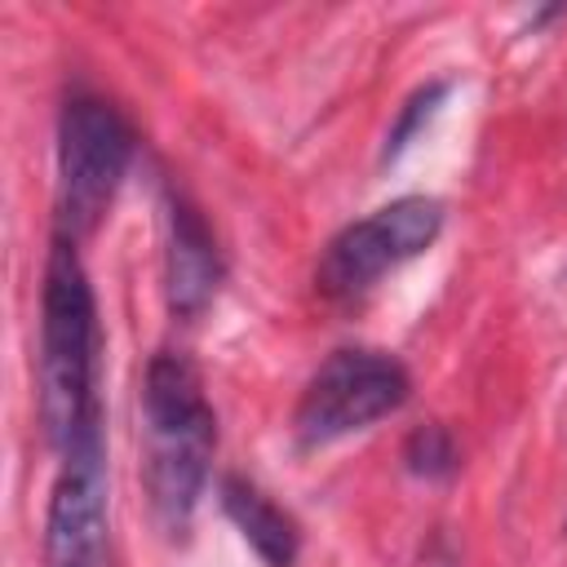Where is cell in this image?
<instances>
[{"label":"cell","instance_id":"1","mask_svg":"<svg viewBox=\"0 0 567 567\" xmlns=\"http://www.w3.org/2000/svg\"><path fill=\"white\" fill-rule=\"evenodd\" d=\"M102 328L89 270L71 239L53 235L40 288V416L62 461L102 447Z\"/></svg>","mask_w":567,"mask_h":567},{"label":"cell","instance_id":"2","mask_svg":"<svg viewBox=\"0 0 567 567\" xmlns=\"http://www.w3.org/2000/svg\"><path fill=\"white\" fill-rule=\"evenodd\" d=\"M142 430H146V492L155 518L164 523L168 536H182L204 496L217 447V412L190 359L159 350L146 363Z\"/></svg>","mask_w":567,"mask_h":567},{"label":"cell","instance_id":"3","mask_svg":"<svg viewBox=\"0 0 567 567\" xmlns=\"http://www.w3.org/2000/svg\"><path fill=\"white\" fill-rule=\"evenodd\" d=\"M133 164V124L97 93H71L58 111V235L89 239Z\"/></svg>","mask_w":567,"mask_h":567},{"label":"cell","instance_id":"4","mask_svg":"<svg viewBox=\"0 0 567 567\" xmlns=\"http://www.w3.org/2000/svg\"><path fill=\"white\" fill-rule=\"evenodd\" d=\"M408 394H412V377L394 354L372 346L332 350L297 399L292 434L301 447H328L399 412Z\"/></svg>","mask_w":567,"mask_h":567},{"label":"cell","instance_id":"5","mask_svg":"<svg viewBox=\"0 0 567 567\" xmlns=\"http://www.w3.org/2000/svg\"><path fill=\"white\" fill-rule=\"evenodd\" d=\"M443 230V204L434 195H403L394 204H381L377 213L350 221L337 230L319 257L315 284L323 297L350 301L377 288L390 270L421 257Z\"/></svg>","mask_w":567,"mask_h":567},{"label":"cell","instance_id":"6","mask_svg":"<svg viewBox=\"0 0 567 567\" xmlns=\"http://www.w3.org/2000/svg\"><path fill=\"white\" fill-rule=\"evenodd\" d=\"M106 452L62 461L44 514V567H106Z\"/></svg>","mask_w":567,"mask_h":567},{"label":"cell","instance_id":"7","mask_svg":"<svg viewBox=\"0 0 567 567\" xmlns=\"http://www.w3.org/2000/svg\"><path fill=\"white\" fill-rule=\"evenodd\" d=\"M221 284V252L195 204L182 195L168 199V248H164V288L177 319H199Z\"/></svg>","mask_w":567,"mask_h":567},{"label":"cell","instance_id":"8","mask_svg":"<svg viewBox=\"0 0 567 567\" xmlns=\"http://www.w3.org/2000/svg\"><path fill=\"white\" fill-rule=\"evenodd\" d=\"M221 509L226 518L239 527V536L252 545V554L266 563V567H292L297 554H301V532L292 523L288 509H279L257 483L239 478V474H226L221 487Z\"/></svg>","mask_w":567,"mask_h":567},{"label":"cell","instance_id":"9","mask_svg":"<svg viewBox=\"0 0 567 567\" xmlns=\"http://www.w3.org/2000/svg\"><path fill=\"white\" fill-rule=\"evenodd\" d=\"M403 461H408V470L421 474V478H443V474L456 470V443H452V434H447L443 425H421V430L408 439Z\"/></svg>","mask_w":567,"mask_h":567},{"label":"cell","instance_id":"10","mask_svg":"<svg viewBox=\"0 0 567 567\" xmlns=\"http://www.w3.org/2000/svg\"><path fill=\"white\" fill-rule=\"evenodd\" d=\"M443 93H447V84L439 80V84H425L408 106H403V115H399V124L390 128V137H385V159H394L412 137H416V128H421V120H430L434 115V106L443 102Z\"/></svg>","mask_w":567,"mask_h":567}]
</instances>
